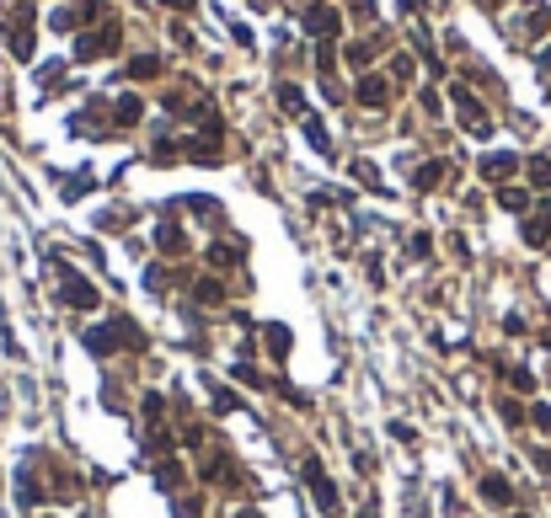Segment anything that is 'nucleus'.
<instances>
[{
  "mask_svg": "<svg viewBox=\"0 0 551 518\" xmlns=\"http://www.w3.org/2000/svg\"><path fill=\"white\" fill-rule=\"evenodd\" d=\"M241 257V251H236V246H220V240H214V246H209V262H214V267H230V262Z\"/></svg>",
  "mask_w": 551,
  "mask_h": 518,
  "instance_id": "nucleus-7",
  "label": "nucleus"
},
{
  "mask_svg": "<svg viewBox=\"0 0 551 518\" xmlns=\"http://www.w3.org/2000/svg\"><path fill=\"white\" fill-rule=\"evenodd\" d=\"M546 236H551L546 220H530V224H525V240H530V246H546Z\"/></svg>",
  "mask_w": 551,
  "mask_h": 518,
  "instance_id": "nucleus-8",
  "label": "nucleus"
},
{
  "mask_svg": "<svg viewBox=\"0 0 551 518\" xmlns=\"http://www.w3.org/2000/svg\"><path fill=\"white\" fill-rule=\"evenodd\" d=\"M514 166H519V160H514V155H487V160H482V177L503 182V177H509V171H514Z\"/></svg>",
  "mask_w": 551,
  "mask_h": 518,
  "instance_id": "nucleus-3",
  "label": "nucleus"
},
{
  "mask_svg": "<svg viewBox=\"0 0 551 518\" xmlns=\"http://www.w3.org/2000/svg\"><path fill=\"white\" fill-rule=\"evenodd\" d=\"M306 481H310V492H316V502H321V513H337V492H332V481L321 476L316 459H306Z\"/></svg>",
  "mask_w": 551,
  "mask_h": 518,
  "instance_id": "nucleus-1",
  "label": "nucleus"
},
{
  "mask_svg": "<svg viewBox=\"0 0 551 518\" xmlns=\"http://www.w3.org/2000/svg\"><path fill=\"white\" fill-rule=\"evenodd\" d=\"M198 299H204V305H214V299H220V283L204 278V283H198Z\"/></svg>",
  "mask_w": 551,
  "mask_h": 518,
  "instance_id": "nucleus-15",
  "label": "nucleus"
},
{
  "mask_svg": "<svg viewBox=\"0 0 551 518\" xmlns=\"http://www.w3.org/2000/svg\"><path fill=\"white\" fill-rule=\"evenodd\" d=\"M530 177H535V187H551V160H535Z\"/></svg>",
  "mask_w": 551,
  "mask_h": 518,
  "instance_id": "nucleus-14",
  "label": "nucleus"
},
{
  "mask_svg": "<svg viewBox=\"0 0 551 518\" xmlns=\"http://www.w3.org/2000/svg\"><path fill=\"white\" fill-rule=\"evenodd\" d=\"M134 118H140V102L123 97V102H118V123H134Z\"/></svg>",
  "mask_w": 551,
  "mask_h": 518,
  "instance_id": "nucleus-11",
  "label": "nucleus"
},
{
  "mask_svg": "<svg viewBox=\"0 0 551 518\" xmlns=\"http://www.w3.org/2000/svg\"><path fill=\"white\" fill-rule=\"evenodd\" d=\"M268 347H273L279 358H284V353H289V332H284V326H268Z\"/></svg>",
  "mask_w": 551,
  "mask_h": 518,
  "instance_id": "nucleus-9",
  "label": "nucleus"
},
{
  "mask_svg": "<svg viewBox=\"0 0 551 518\" xmlns=\"http://www.w3.org/2000/svg\"><path fill=\"white\" fill-rule=\"evenodd\" d=\"M177 6H187V0H177Z\"/></svg>",
  "mask_w": 551,
  "mask_h": 518,
  "instance_id": "nucleus-19",
  "label": "nucleus"
},
{
  "mask_svg": "<svg viewBox=\"0 0 551 518\" xmlns=\"http://www.w3.org/2000/svg\"><path fill=\"white\" fill-rule=\"evenodd\" d=\"M359 102H369V107H380V102H386V86H380V80L369 75L364 86H359Z\"/></svg>",
  "mask_w": 551,
  "mask_h": 518,
  "instance_id": "nucleus-6",
  "label": "nucleus"
},
{
  "mask_svg": "<svg viewBox=\"0 0 551 518\" xmlns=\"http://www.w3.org/2000/svg\"><path fill=\"white\" fill-rule=\"evenodd\" d=\"M482 497H492V502H509L514 492H509V481H503V476H487V481H482Z\"/></svg>",
  "mask_w": 551,
  "mask_h": 518,
  "instance_id": "nucleus-5",
  "label": "nucleus"
},
{
  "mask_svg": "<svg viewBox=\"0 0 551 518\" xmlns=\"http://www.w3.org/2000/svg\"><path fill=\"white\" fill-rule=\"evenodd\" d=\"M498 198H503V209H514V214H525V193H519V187H503V193H498Z\"/></svg>",
  "mask_w": 551,
  "mask_h": 518,
  "instance_id": "nucleus-10",
  "label": "nucleus"
},
{
  "mask_svg": "<svg viewBox=\"0 0 551 518\" xmlns=\"http://www.w3.org/2000/svg\"><path fill=\"white\" fill-rule=\"evenodd\" d=\"M310 32H321V38H327V32H337V17H332L327 6H316V11H310Z\"/></svg>",
  "mask_w": 551,
  "mask_h": 518,
  "instance_id": "nucleus-4",
  "label": "nucleus"
},
{
  "mask_svg": "<svg viewBox=\"0 0 551 518\" xmlns=\"http://www.w3.org/2000/svg\"><path fill=\"white\" fill-rule=\"evenodd\" d=\"M64 299L81 305V310H91V305H97V289H91L86 278H75V273H64Z\"/></svg>",
  "mask_w": 551,
  "mask_h": 518,
  "instance_id": "nucleus-2",
  "label": "nucleus"
},
{
  "mask_svg": "<svg viewBox=\"0 0 551 518\" xmlns=\"http://www.w3.org/2000/svg\"><path fill=\"white\" fill-rule=\"evenodd\" d=\"M306 134H310V144H316V150H327V134H321V123H316V118H306Z\"/></svg>",
  "mask_w": 551,
  "mask_h": 518,
  "instance_id": "nucleus-13",
  "label": "nucleus"
},
{
  "mask_svg": "<svg viewBox=\"0 0 551 518\" xmlns=\"http://www.w3.org/2000/svg\"><path fill=\"white\" fill-rule=\"evenodd\" d=\"M241 518H257V513H241Z\"/></svg>",
  "mask_w": 551,
  "mask_h": 518,
  "instance_id": "nucleus-18",
  "label": "nucleus"
},
{
  "mask_svg": "<svg viewBox=\"0 0 551 518\" xmlns=\"http://www.w3.org/2000/svg\"><path fill=\"white\" fill-rule=\"evenodd\" d=\"M279 102H284L289 113H300V107H306V102H300V91H295V86H284V91H279Z\"/></svg>",
  "mask_w": 551,
  "mask_h": 518,
  "instance_id": "nucleus-12",
  "label": "nucleus"
},
{
  "mask_svg": "<svg viewBox=\"0 0 551 518\" xmlns=\"http://www.w3.org/2000/svg\"><path fill=\"white\" fill-rule=\"evenodd\" d=\"M530 417H535V428H551V406H535Z\"/></svg>",
  "mask_w": 551,
  "mask_h": 518,
  "instance_id": "nucleus-17",
  "label": "nucleus"
},
{
  "mask_svg": "<svg viewBox=\"0 0 551 518\" xmlns=\"http://www.w3.org/2000/svg\"><path fill=\"white\" fill-rule=\"evenodd\" d=\"M509 385H514V390H535V379L525 374V369H514V374H509Z\"/></svg>",
  "mask_w": 551,
  "mask_h": 518,
  "instance_id": "nucleus-16",
  "label": "nucleus"
}]
</instances>
